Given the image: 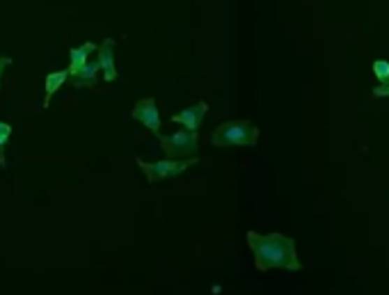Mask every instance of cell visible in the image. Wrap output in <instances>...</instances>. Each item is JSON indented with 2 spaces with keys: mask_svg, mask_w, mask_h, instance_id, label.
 <instances>
[{
  "mask_svg": "<svg viewBox=\"0 0 389 295\" xmlns=\"http://www.w3.org/2000/svg\"><path fill=\"white\" fill-rule=\"evenodd\" d=\"M211 142L220 149H229V146H254L259 142V128L252 121H225L213 130Z\"/></svg>",
  "mask_w": 389,
  "mask_h": 295,
  "instance_id": "obj_2",
  "label": "cell"
},
{
  "mask_svg": "<svg viewBox=\"0 0 389 295\" xmlns=\"http://www.w3.org/2000/svg\"><path fill=\"white\" fill-rule=\"evenodd\" d=\"M131 117L140 121L142 126H147L154 135H161V112L159 105H156V98H140L135 103V108L131 110Z\"/></svg>",
  "mask_w": 389,
  "mask_h": 295,
  "instance_id": "obj_5",
  "label": "cell"
},
{
  "mask_svg": "<svg viewBox=\"0 0 389 295\" xmlns=\"http://www.w3.org/2000/svg\"><path fill=\"white\" fill-rule=\"evenodd\" d=\"M67 78H69V71H67V69H64V71H53V73H46V80H44V85H46L44 108H48V105H51V98L55 96L57 89H60L64 83H67Z\"/></svg>",
  "mask_w": 389,
  "mask_h": 295,
  "instance_id": "obj_10",
  "label": "cell"
},
{
  "mask_svg": "<svg viewBox=\"0 0 389 295\" xmlns=\"http://www.w3.org/2000/svg\"><path fill=\"white\" fill-rule=\"evenodd\" d=\"M96 48L98 46H94L92 42H85V44H80L78 48H71V51H69V69L67 71L73 73L80 67V64H85L89 57L96 53Z\"/></svg>",
  "mask_w": 389,
  "mask_h": 295,
  "instance_id": "obj_9",
  "label": "cell"
},
{
  "mask_svg": "<svg viewBox=\"0 0 389 295\" xmlns=\"http://www.w3.org/2000/svg\"><path fill=\"white\" fill-rule=\"evenodd\" d=\"M374 76L378 78L380 85L389 83V62L387 60H376L374 62Z\"/></svg>",
  "mask_w": 389,
  "mask_h": 295,
  "instance_id": "obj_11",
  "label": "cell"
},
{
  "mask_svg": "<svg viewBox=\"0 0 389 295\" xmlns=\"http://www.w3.org/2000/svg\"><path fill=\"white\" fill-rule=\"evenodd\" d=\"M12 64V57H0V85H3V73Z\"/></svg>",
  "mask_w": 389,
  "mask_h": 295,
  "instance_id": "obj_13",
  "label": "cell"
},
{
  "mask_svg": "<svg viewBox=\"0 0 389 295\" xmlns=\"http://www.w3.org/2000/svg\"><path fill=\"white\" fill-rule=\"evenodd\" d=\"M247 245L254 254V266L259 273H268V270H300L302 264L298 259L295 241L288 239L284 234H256L247 232Z\"/></svg>",
  "mask_w": 389,
  "mask_h": 295,
  "instance_id": "obj_1",
  "label": "cell"
},
{
  "mask_svg": "<svg viewBox=\"0 0 389 295\" xmlns=\"http://www.w3.org/2000/svg\"><path fill=\"white\" fill-rule=\"evenodd\" d=\"M96 60L98 67L103 71V78L108 83L117 80V67H115V42L112 39H103L101 46L96 48Z\"/></svg>",
  "mask_w": 389,
  "mask_h": 295,
  "instance_id": "obj_7",
  "label": "cell"
},
{
  "mask_svg": "<svg viewBox=\"0 0 389 295\" xmlns=\"http://www.w3.org/2000/svg\"><path fill=\"white\" fill-rule=\"evenodd\" d=\"M0 167H5V151L0 149Z\"/></svg>",
  "mask_w": 389,
  "mask_h": 295,
  "instance_id": "obj_15",
  "label": "cell"
},
{
  "mask_svg": "<svg viewBox=\"0 0 389 295\" xmlns=\"http://www.w3.org/2000/svg\"><path fill=\"white\" fill-rule=\"evenodd\" d=\"M10 137H12V126L5 124V121H0V149L3 151H5L7 142H10Z\"/></svg>",
  "mask_w": 389,
  "mask_h": 295,
  "instance_id": "obj_12",
  "label": "cell"
},
{
  "mask_svg": "<svg viewBox=\"0 0 389 295\" xmlns=\"http://www.w3.org/2000/svg\"><path fill=\"white\" fill-rule=\"evenodd\" d=\"M374 96H389V83L387 85H378L376 89H374Z\"/></svg>",
  "mask_w": 389,
  "mask_h": 295,
  "instance_id": "obj_14",
  "label": "cell"
},
{
  "mask_svg": "<svg viewBox=\"0 0 389 295\" xmlns=\"http://www.w3.org/2000/svg\"><path fill=\"white\" fill-rule=\"evenodd\" d=\"M135 165L145 172L149 183H161L165 179H175L179 174H184L188 167L197 165V158L190 156V158H163L156 162H147L145 158H135Z\"/></svg>",
  "mask_w": 389,
  "mask_h": 295,
  "instance_id": "obj_3",
  "label": "cell"
},
{
  "mask_svg": "<svg viewBox=\"0 0 389 295\" xmlns=\"http://www.w3.org/2000/svg\"><path fill=\"white\" fill-rule=\"evenodd\" d=\"M206 112H209V103L200 101V103L190 105V108H186V110L177 112L175 117H172V121H175V124L186 126V130H193V133H197L200 126H202L204 117H206Z\"/></svg>",
  "mask_w": 389,
  "mask_h": 295,
  "instance_id": "obj_6",
  "label": "cell"
},
{
  "mask_svg": "<svg viewBox=\"0 0 389 295\" xmlns=\"http://www.w3.org/2000/svg\"><path fill=\"white\" fill-rule=\"evenodd\" d=\"M98 71H101V67H98V60H96V57H89L85 64H80L76 71L69 73V78H71L73 87L89 85V83H96V73Z\"/></svg>",
  "mask_w": 389,
  "mask_h": 295,
  "instance_id": "obj_8",
  "label": "cell"
},
{
  "mask_svg": "<svg viewBox=\"0 0 389 295\" xmlns=\"http://www.w3.org/2000/svg\"><path fill=\"white\" fill-rule=\"evenodd\" d=\"M159 140L165 158H190V156L197 153V146H200V135L193 133V130H177L172 135H159Z\"/></svg>",
  "mask_w": 389,
  "mask_h": 295,
  "instance_id": "obj_4",
  "label": "cell"
}]
</instances>
